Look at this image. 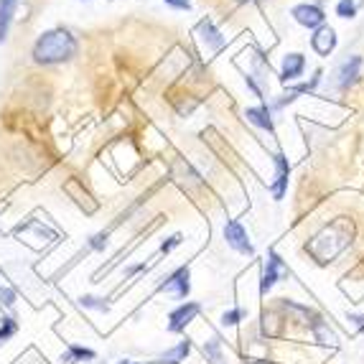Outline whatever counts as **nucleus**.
<instances>
[{"mask_svg": "<svg viewBox=\"0 0 364 364\" xmlns=\"http://www.w3.org/2000/svg\"><path fill=\"white\" fill-rule=\"evenodd\" d=\"M293 18L301 26H306V28H321L326 16H323L321 6H309V3H304V6L293 8Z\"/></svg>", "mask_w": 364, "mask_h": 364, "instance_id": "20e7f679", "label": "nucleus"}, {"mask_svg": "<svg viewBox=\"0 0 364 364\" xmlns=\"http://www.w3.org/2000/svg\"><path fill=\"white\" fill-rule=\"evenodd\" d=\"M16 8H18V0H0V43L8 38L13 16H16Z\"/></svg>", "mask_w": 364, "mask_h": 364, "instance_id": "ddd939ff", "label": "nucleus"}, {"mask_svg": "<svg viewBox=\"0 0 364 364\" xmlns=\"http://www.w3.org/2000/svg\"><path fill=\"white\" fill-rule=\"evenodd\" d=\"M117 364H130V362H117Z\"/></svg>", "mask_w": 364, "mask_h": 364, "instance_id": "c85d7f7f", "label": "nucleus"}, {"mask_svg": "<svg viewBox=\"0 0 364 364\" xmlns=\"http://www.w3.org/2000/svg\"><path fill=\"white\" fill-rule=\"evenodd\" d=\"M311 326H314L316 339L321 341V344H331V346L339 344V336H336L334 331H331V328H328L326 323L321 321V318H314V321H311Z\"/></svg>", "mask_w": 364, "mask_h": 364, "instance_id": "2eb2a0df", "label": "nucleus"}, {"mask_svg": "<svg viewBox=\"0 0 364 364\" xmlns=\"http://www.w3.org/2000/svg\"><path fill=\"white\" fill-rule=\"evenodd\" d=\"M13 334H16V321L13 318H3V323H0V341L11 339Z\"/></svg>", "mask_w": 364, "mask_h": 364, "instance_id": "412c9836", "label": "nucleus"}, {"mask_svg": "<svg viewBox=\"0 0 364 364\" xmlns=\"http://www.w3.org/2000/svg\"><path fill=\"white\" fill-rule=\"evenodd\" d=\"M90 247H92V250H102V247H107V235H105V232H100V235H95V237H92Z\"/></svg>", "mask_w": 364, "mask_h": 364, "instance_id": "b1692460", "label": "nucleus"}, {"mask_svg": "<svg viewBox=\"0 0 364 364\" xmlns=\"http://www.w3.org/2000/svg\"><path fill=\"white\" fill-rule=\"evenodd\" d=\"M181 245V235H173V237H168V242H164L161 245V252H171L173 247H178Z\"/></svg>", "mask_w": 364, "mask_h": 364, "instance_id": "393cba45", "label": "nucleus"}, {"mask_svg": "<svg viewBox=\"0 0 364 364\" xmlns=\"http://www.w3.org/2000/svg\"><path fill=\"white\" fill-rule=\"evenodd\" d=\"M204 354L212 359V364H225V357L219 352V339H212L207 346H204Z\"/></svg>", "mask_w": 364, "mask_h": 364, "instance_id": "a211bd4d", "label": "nucleus"}, {"mask_svg": "<svg viewBox=\"0 0 364 364\" xmlns=\"http://www.w3.org/2000/svg\"><path fill=\"white\" fill-rule=\"evenodd\" d=\"M161 288H164V291H173L178 298H186L188 291H191V283H188V267H178L176 273L168 275V280H166Z\"/></svg>", "mask_w": 364, "mask_h": 364, "instance_id": "9d476101", "label": "nucleus"}, {"mask_svg": "<svg viewBox=\"0 0 364 364\" xmlns=\"http://www.w3.org/2000/svg\"><path fill=\"white\" fill-rule=\"evenodd\" d=\"M336 13H339L341 18H354V16H357V3H354V0H339Z\"/></svg>", "mask_w": 364, "mask_h": 364, "instance_id": "6ab92c4d", "label": "nucleus"}, {"mask_svg": "<svg viewBox=\"0 0 364 364\" xmlns=\"http://www.w3.org/2000/svg\"><path fill=\"white\" fill-rule=\"evenodd\" d=\"M164 3H168L176 11H191V0H164Z\"/></svg>", "mask_w": 364, "mask_h": 364, "instance_id": "a878e982", "label": "nucleus"}, {"mask_svg": "<svg viewBox=\"0 0 364 364\" xmlns=\"http://www.w3.org/2000/svg\"><path fill=\"white\" fill-rule=\"evenodd\" d=\"M199 314V304H183L178 306L173 314L168 316V331H183L186 328V323L194 321V316Z\"/></svg>", "mask_w": 364, "mask_h": 364, "instance_id": "1a4fd4ad", "label": "nucleus"}, {"mask_svg": "<svg viewBox=\"0 0 364 364\" xmlns=\"http://www.w3.org/2000/svg\"><path fill=\"white\" fill-rule=\"evenodd\" d=\"M199 33H201V41L207 43L209 49H214V51L225 49V36H222V33L214 28V23L209 18H204L199 23Z\"/></svg>", "mask_w": 364, "mask_h": 364, "instance_id": "9b49d317", "label": "nucleus"}, {"mask_svg": "<svg viewBox=\"0 0 364 364\" xmlns=\"http://www.w3.org/2000/svg\"><path fill=\"white\" fill-rule=\"evenodd\" d=\"M225 240L232 250H237V252L252 255V245H250V240H247V232H245V227L240 225L237 219H230V222L225 225Z\"/></svg>", "mask_w": 364, "mask_h": 364, "instance_id": "7ed1b4c3", "label": "nucleus"}, {"mask_svg": "<svg viewBox=\"0 0 364 364\" xmlns=\"http://www.w3.org/2000/svg\"><path fill=\"white\" fill-rule=\"evenodd\" d=\"M0 304L3 306H13L16 304V291L8 286H0Z\"/></svg>", "mask_w": 364, "mask_h": 364, "instance_id": "4be33fe9", "label": "nucleus"}, {"mask_svg": "<svg viewBox=\"0 0 364 364\" xmlns=\"http://www.w3.org/2000/svg\"><path fill=\"white\" fill-rule=\"evenodd\" d=\"M235 3H257V0H235Z\"/></svg>", "mask_w": 364, "mask_h": 364, "instance_id": "bb28decb", "label": "nucleus"}, {"mask_svg": "<svg viewBox=\"0 0 364 364\" xmlns=\"http://www.w3.org/2000/svg\"><path fill=\"white\" fill-rule=\"evenodd\" d=\"M354 237H357L354 219L336 217V219H331L328 225H323L321 230L306 242V252H309L318 265H328V262H334L336 257L354 242Z\"/></svg>", "mask_w": 364, "mask_h": 364, "instance_id": "f257e3e1", "label": "nucleus"}, {"mask_svg": "<svg viewBox=\"0 0 364 364\" xmlns=\"http://www.w3.org/2000/svg\"><path fill=\"white\" fill-rule=\"evenodd\" d=\"M275 171H278V176H275L273 183V196L275 199H283L286 196V188H288V176H291V166H288V158L283 153H275Z\"/></svg>", "mask_w": 364, "mask_h": 364, "instance_id": "6e6552de", "label": "nucleus"}, {"mask_svg": "<svg viewBox=\"0 0 364 364\" xmlns=\"http://www.w3.org/2000/svg\"><path fill=\"white\" fill-rule=\"evenodd\" d=\"M188 349H191V344H188V339L186 341H181L178 346H173V349H168V352L161 357V362H168V364H178L183 357L188 354Z\"/></svg>", "mask_w": 364, "mask_h": 364, "instance_id": "dca6fc26", "label": "nucleus"}, {"mask_svg": "<svg viewBox=\"0 0 364 364\" xmlns=\"http://www.w3.org/2000/svg\"><path fill=\"white\" fill-rule=\"evenodd\" d=\"M82 359H95V352L92 349H85V346H69V354L64 357V362H82Z\"/></svg>", "mask_w": 364, "mask_h": 364, "instance_id": "f3484780", "label": "nucleus"}, {"mask_svg": "<svg viewBox=\"0 0 364 364\" xmlns=\"http://www.w3.org/2000/svg\"><path fill=\"white\" fill-rule=\"evenodd\" d=\"M252 364H267V362H252Z\"/></svg>", "mask_w": 364, "mask_h": 364, "instance_id": "cd10ccee", "label": "nucleus"}, {"mask_svg": "<svg viewBox=\"0 0 364 364\" xmlns=\"http://www.w3.org/2000/svg\"><path fill=\"white\" fill-rule=\"evenodd\" d=\"M77 49H79V43H77V38L72 36V31L51 28V31H43L41 36L36 38L31 56H33L36 64L51 67V64H64V61L74 59Z\"/></svg>", "mask_w": 364, "mask_h": 364, "instance_id": "f03ea898", "label": "nucleus"}, {"mask_svg": "<svg viewBox=\"0 0 364 364\" xmlns=\"http://www.w3.org/2000/svg\"><path fill=\"white\" fill-rule=\"evenodd\" d=\"M280 275H288L286 265H283V260L278 257V252H270L267 255V265H265V273H262V283H260V291L267 293L270 288L278 283Z\"/></svg>", "mask_w": 364, "mask_h": 364, "instance_id": "423d86ee", "label": "nucleus"}, {"mask_svg": "<svg viewBox=\"0 0 364 364\" xmlns=\"http://www.w3.org/2000/svg\"><path fill=\"white\" fill-rule=\"evenodd\" d=\"M245 117H247L252 125H257V128L267 130V133H273V120H270V109L262 105V107H250L245 109Z\"/></svg>", "mask_w": 364, "mask_h": 364, "instance_id": "4468645a", "label": "nucleus"}, {"mask_svg": "<svg viewBox=\"0 0 364 364\" xmlns=\"http://www.w3.org/2000/svg\"><path fill=\"white\" fill-rule=\"evenodd\" d=\"M79 304L85 306V309H97V311H107V304H105L102 298H95V296H82V298H79Z\"/></svg>", "mask_w": 364, "mask_h": 364, "instance_id": "aec40b11", "label": "nucleus"}, {"mask_svg": "<svg viewBox=\"0 0 364 364\" xmlns=\"http://www.w3.org/2000/svg\"><path fill=\"white\" fill-rule=\"evenodd\" d=\"M240 318H242V311H240V309H232V311H227V314L222 316V323H225V326H235V323L240 321Z\"/></svg>", "mask_w": 364, "mask_h": 364, "instance_id": "5701e85b", "label": "nucleus"}, {"mask_svg": "<svg viewBox=\"0 0 364 364\" xmlns=\"http://www.w3.org/2000/svg\"><path fill=\"white\" fill-rule=\"evenodd\" d=\"M304 69H306L304 54H288L286 59H283V72H280V79H283V82H291V79L301 77Z\"/></svg>", "mask_w": 364, "mask_h": 364, "instance_id": "f8f14e48", "label": "nucleus"}, {"mask_svg": "<svg viewBox=\"0 0 364 364\" xmlns=\"http://www.w3.org/2000/svg\"><path fill=\"white\" fill-rule=\"evenodd\" d=\"M311 46H314L316 54L328 56L336 49V31L331 28V26H321V28H316V33L311 36Z\"/></svg>", "mask_w": 364, "mask_h": 364, "instance_id": "0eeeda50", "label": "nucleus"}, {"mask_svg": "<svg viewBox=\"0 0 364 364\" xmlns=\"http://www.w3.org/2000/svg\"><path fill=\"white\" fill-rule=\"evenodd\" d=\"M359 72H362V56H349L339 67V79H336V87L341 92L349 90L352 85H357L359 79Z\"/></svg>", "mask_w": 364, "mask_h": 364, "instance_id": "39448f33", "label": "nucleus"}]
</instances>
